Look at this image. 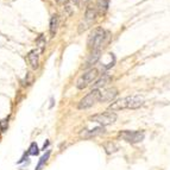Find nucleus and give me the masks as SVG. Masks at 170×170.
<instances>
[{
  "instance_id": "nucleus-13",
  "label": "nucleus",
  "mask_w": 170,
  "mask_h": 170,
  "mask_svg": "<svg viewBox=\"0 0 170 170\" xmlns=\"http://www.w3.org/2000/svg\"><path fill=\"white\" fill-rule=\"evenodd\" d=\"M57 28H58V15H54L50 19V28H49V31H50V36L54 37L57 32Z\"/></svg>"
},
{
  "instance_id": "nucleus-1",
  "label": "nucleus",
  "mask_w": 170,
  "mask_h": 170,
  "mask_svg": "<svg viewBox=\"0 0 170 170\" xmlns=\"http://www.w3.org/2000/svg\"><path fill=\"white\" fill-rule=\"evenodd\" d=\"M144 105V99L139 95H132V96H126L120 100H117L112 102V105L109 106V111L114 112V111H120L125 108H130V109H136L140 106Z\"/></svg>"
},
{
  "instance_id": "nucleus-10",
  "label": "nucleus",
  "mask_w": 170,
  "mask_h": 170,
  "mask_svg": "<svg viewBox=\"0 0 170 170\" xmlns=\"http://www.w3.org/2000/svg\"><path fill=\"white\" fill-rule=\"evenodd\" d=\"M28 58L30 62L32 69H37L39 66V53L37 50H31L29 55H28Z\"/></svg>"
},
{
  "instance_id": "nucleus-21",
  "label": "nucleus",
  "mask_w": 170,
  "mask_h": 170,
  "mask_svg": "<svg viewBox=\"0 0 170 170\" xmlns=\"http://www.w3.org/2000/svg\"><path fill=\"white\" fill-rule=\"evenodd\" d=\"M73 1H74L76 5H80V0H73Z\"/></svg>"
},
{
  "instance_id": "nucleus-8",
  "label": "nucleus",
  "mask_w": 170,
  "mask_h": 170,
  "mask_svg": "<svg viewBox=\"0 0 170 170\" xmlns=\"http://www.w3.org/2000/svg\"><path fill=\"white\" fill-rule=\"evenodd\" d=\"M102 133H105V126H98V127H94L92 130H87L81 133V137H83L86 139L93 138V137H96V136H100Z\"/></svg>"
},
{
  "instance_id": "nucleus-6",
  "label": "nucleus",
  "mask_w": 170,
  "mask_h": 170,
  "mask_svg": "<svg viewBox=\"0 0 170 170\" xmlns=\"http://www.w3.org/2000/svg\"><path fill=\"white\" fill-rule=\"evenodd\" d=\"M119 138L123 140L130 143V144H137L143 142L145 138V134L143 131H130V130H125L119 133Z\"/></svg>"
},
{
  "instance_id": "nucleus-5",
  "label": "nucleus",
  "mask_w": 170,
  "mask_h": 170,
  "mask_svg": "<svg viewBox=\"0 0 170 170\" xmlns=\"http://www.w3.org/2000/svg\"><path fill=\"white\" fill-rule=\"evenodd\" d=\"M89 120L93 123H98L100 124L101 126H106V125H111V124L116 123L117 120V114L114 112H104V113H99V114H95L89 118Z\"/></svg>"
},
{
  "instance_id": "nucleus-14",
  "label": "nucleus",
  "mask_w": 170,
  "mask_h": 170,
  "mask_svg": "<svg viewBox=\"0 0 170 170\" xmlns=\"http://www.w3.org/2000/svg\"><path fill=\"white\" fill-rule=\"evenodd\" d=\"M109 0H98L96 1V10H99L101 13H105L108 8Z\"/></svg>"
},
{
  "instance_id": "nucleus-20",
  "label": "nucleus",
  "mask_w": 170,
  "mask_h": 170,
  "mask_svg": "<svg viewBox=\"0 0 170 170\" xmlns=\"http://www.w3.org/2000/svg\"><path fill=\"white\" fill-rule=\"evenodd\" d=\"M89 0H80V2H82V4H87Z\"/></svg>"
},
{
  "instance_id": "nucleus-15",
  "label": "nucleus",
  "mask_w": 170,
  "mask_h": 170,
  "mask_svg": "<svg viewBox=\"0 0 170 170\" xmlns=\"http://www.w3.org/2000/svg\"><path fill=\"white\" fill-rule=\"evenodd\" d=\"M49 157H50V150L49 151H46V154H44L42 157H40V159H39L38 164H37V167H36V170H42L43 168V165L48 162V159H49Z\"/></svg>"
},
{
  "instance_id": "nucleus-19",
  "label": "nucleus",
  "mask_w": 170,
  "mask_h": 170,
  "mask_svg": "<svg viewBox=\"0 0 170 170\" xmlns=\"http://www.w3.org/2000/svg\"><path fill=\"white\" fill-rule=\"evenodd\" d=\"M48 145H49V142H46V143H44V145H43V149H42V150H45L46 147H48Z\"/></svg>"
},
{
  "instance_id": "nucleus-3",
  "label": "nucleus",
  "mask_w": 170,
  "mask_h": 170,
  "mask_svg": "<svg viewBox=\"0 0 170 170\" xmlns=\"http://www.w3.org/2000/svg\"><path fill=\"white\" fill-rule=\"evenodd\" d=\"M100 96H101V91L100 89H93L91 93H88L85 98H82L79 105H77V108L79 109H87V108L92 107L94 104L96 102H100Z\"/></svg>"
},
{
  "instance_id": "nucleus-17",
  "label": "nucleus",
  "mask_w": 170,
  "mask_h": 170,
  "mask_svg": "<svg viewBox=\"0 0 170 170\" xmlns=\"http://www.w3.org/2000/svg\"><path fill=\"white\" fill-rule=\"evenodd\" d=\"M28 152H29V155H31V156H37V155L39 154L38 145H37L36 143H31V145H30V147H29V150H28Z\"/></svg>"
},
{
  "instance_id": "nucleus-18",
  "label": "nucleus",
  "mask_w": 170,
  "mask_h": 170,
  "mask_svg": "<svg viewBox=\"0 0 170 170\" xmlns=\"http://www.w3.org/2000/svg\"><path fill=\"white\" fill-rule=\"evenodd\" d=\"M8 126V119H5V120H1L0 121V130L4 132Z\"/></svg>"
},
{
  "instance_id": "nucleus-7",
  "label": "nucleus",
  "mask_w": 170,
  "mask_h": 170,
  "mask_svg": "<svg viewBox=\"0 0 170 170\" xmlns=\"http://www.w3.org/2000/svg\"><path fill=\"white\" fill-rule=\"evenodd\" d=\"M118 95V89L117 88H107L105 91H101V96H100V102H108L116 99Z\"/></svg>"
},
{
  "instance_id": "nucleus-12",
  "label": "nucleus",
  "mask_w": 170,
  "mask_h": 170,
  "mask_svg": "<svg viewBox=\"0 0 170 170\" xmlns=\"http://www.w3.org/2000/svg\"><path fill=\"white\" fill-rule=\"evenodd\" d=\"M99 58H100V50H93L92 54L89 55V57H88L87 61H86L85 68L92 67L93 64H95L96 62L99 61Z\"/></svg>"
},
{
  "instance_id": "nucleus-11",
  "label": "nucleus",
  "mask_w": 170,
  "mask_h": 170,
  "mask_svg": "<svg viewBox=\"0 0 170 170\" xmlns=\"http://www.w3.org/2000/svg\"><path fill=\"white\" fill-rule=\"evenodd\" d=\"M112 80V76L111 75H108V74H102V76L100 79H98L94 83H93V89H99L100 87H104V86H106Z\"/></svg>"
},
{
  "instance_id": "nucleus-2",
  "label": "nucleus",
  "mask_w": 170,
  "mask_h": 170,
  "mask_svg": "<svg viewBox=\"0 0 170 170\" xmlns=\"http://www.w3.org/2000/svg\"><path fill=\"white\" fill-rule=\"evenodd\" d=\"M108 38V32L104 30L102 28H96L91 32L89 37H88V46L92 50H100L101 46L106 43Z\"/></svg>"
},
{
  "instance_id": "nucleus-16",
  "label": "nucleus",
  "mask_w": 170,
  "mask_h": 170,
  "mask_svg": "<svg viewBox=\"0 0 170 170\" xmlns=\"http://www.w3.org/2000/svg\"><path fill=\"white\" fill-rule=\"evenodd\" d=\"M105 150H106L107 154H113V152H116L117 150H118V145H117L116 143L108 142V143L105 144Z\"/></svg>"
},
{
  "instance_id": "nucleus-9",
  "label": "nucleus",
  "mask_w": 170,
  "mask_h": 170,
  "mask_svg": "<svg viewBox=\"0 0 170 170\" xmlns=\"http://www.w3.org/2000/svg\"><path fill=\"white\" fill-rule=\"evenodd\" d=\"M98 15V10L96 6H93V5H88V7L86 8V13H85V19L88 24L93 23V20L96 18Z\"/></svg>"
},
{
  "instance_id": "nucleus-4",
  "label": "nucleus",
  "mask_w": 170,
  "mask_h": 170,
  "mask_svg": "<svg viewBox=\"0 0 170 170\" xmlns=\"http://www.w3.org/2000/svg\"><path fill=\"white\" fill-rule=\"evenodd\" d=\"M98 76H99L98 69H95V68L89 69L88 71H86L85 74H82L81 76L79 77V80L76 82V87L79 89H85L86 87H88L94 80H96Z\"/></svg>"
}]
</instances>
